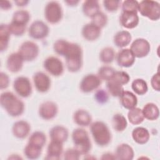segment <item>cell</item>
<instances>
[{
	"label": "cell",
	"mask_w": 160,
	"mask_h": 160,
	"mask_svg": "<svg viewBox=\"0 0 160 160\" xmlns=\"http://www.w3.org/2000/svg\"><path fill=\"white\" fill-rule=\"evenodd\" d=\"M0 8L3 10H8L12 8L11 2L9 1H0Z\"/></svg>",
	"instance_id": "48"
},
{
	"label": "cell",
	"mask_w": 160,
	"mask_h": 160,
	"mask_svg": "<svg viewBox=\"0 0 160 160\" xmlns=\"http://www.w3.org/2000/svg\"><path fill=\"white\" fill-rule=\"evenodd\" d=\"M39 51V47L35 42L27 41L21 44L18 52L24 61H32L38 57Z\"/></svg>",
	"instance_id": "7"
},
{
	"label": "cell",
	"mask_w": 160,
	"mask_h": 160,
	"mask_svg": "<svg viewBox=\"0 0 160 160\" xmlns=\"http://www.w3.org/2000/svg\"><path fill=\"white\" fill-rule=\"evenodd\" d=\"M53 49L58 54L66 59V67L69 71H79L82 65V51L81 47L65 39H58L53 44Z\"/></svg>",
	"instance_id": "1"
},
{
	"label": "cell",
	"mask_w": 160,
	"mask_h": 160,
	"mask_svg": "<svg viewBox=\"0 0 160 160\" xmlns=\"http://www.w3.org/2000/svg\"><path fill=\"white\" fill-rule=\"evenodd\" d=\"M0 103L8 114L12 117L19 116L24 112V102L12 92L6 91L1 93Z\"/></svg>",
	"instance_id": "2"
},
{
	"label": "cell",
	"mask_w": 160,
	"mask_h": 160,
	"mask_svg": "<svg viewBox=\"0 0 160 160\" xmlns=\"http://www.w3.org/2000/svg\"><path fill=\"white\" fill-rule=\"evenodd\" d=\"M106 85L109 92L114 97H119L124 91L122 85L112 79L108 81Z\"/></svg>",
	"instance_id": "36"
},
{
	"label": "cell",
	"mask_w": 160,
	"mask_h": 160,
	"mask_svg": "<svg viewBox=\"0 0 160 160\" xmlns=\"http://www.w3.org/2000/svg\"><path fill=\"white\" fill-rule=\"evenodd\" d=\"M91 133L95 142L100 146H106L111 140V133L108 126L102 121H95L91 124Z\"/></svg>",
	"instance_id": "3"
},
{
	"label": "cell",
	"mask_w": 160,
	"mask_h": 160,
	"mask_svg": "<svg viewBox=\"0 0 160 160\" xmlns=\"http://www.w3.org/2000/svg\"><path fill=\"white\" fill-rule=\"evenodd\" d=\"M46 142V136L41 131H35L29 137L28 143L42 148Z\"/></svg>",
	"instance_id": "33"
},
{
	"label": "cell",
	"mask_w": 160,
	"mask_h": 160,
	"mask_svg": "<svg viewBox=\"0 0 160 160\" xmlns=\"http://www.w3.org/2000/svg\"><path fill=\"white\" fill-rule=\"evenodd\" d=\"M111 79L116 81L117 82H119L123 86L129 82L130 80V76L125 71H115V73Z\"/></svg>",
	"instance_id": "41"
},
{
	"label": "cell",
	"mask_w": 160,
	"mask_h": 160,
	"mask_svg": "<svg viewBox=\"0 0 160 160\" xmlns=\"http://www.w3.org/2000/svg\"><path fill=\"white\" fill-rule=\"evenodd\" d=\"M33 82L35 88L39 92H46L51 88L50 78L46 73L41 71L36 72L34 74Z\"/></svg>",
	"instance_id": "14"
},
{
	"label": "cell",
	"mask_w": 160,
	"mask_h": 160,
	"mask_svg": "<svg viewBox=\"0 0 160 160\" xmlns=\"http://www.w3.org/2000/svg\"><path fill=\"white\" fill-rule=\"evenodd\" d=\"M11 32L8 24H1L0 26V51H6L8 47Z\"/></svg>",
	"instance_id": "30"
},
{
	"label": "cell",
	"mask_w": 160,
	"mask_h": 160,
	"mask_svg": "<svg viewBox=\"0 0 160 160\" xmlns=\"http://www.w3.org/2000/svg\"><path fill=\"white\" fill-rule=\"evenodd\" d=\"M10 80L8 75L3 72L0 73V89H6L9 84Z\"/></svg>",
	"instance_id": "47"
},
{
	"label": "cell",
	"mask_w": 160,
	"mask_h": 160,
	"mask_svg": "<svg viewBox=\"0 0 160 160\" xmlns=\"http://www.w3.org/2000/svg\"><path fill=\"white\" fill-rule=\"evenodd\" d=\"M132 138L134 142L139 144H144L149 139L148 130L143 127H137L132 131Z\"/></svg>",
	"instance_id": "25"
},
{
	"label": "cell",
	"mask_w": 160,
	"mask_h": 160,
	"mask_svg": "<svg viewBox=\"0 0 160 160\" xmlns=\"http://www.w3.org/2000/svg\"><path fill=\"white\" fill-rule=\"evenodd\" d=\"M63 146L62 143L51 141L47 148V155L45 159L58 160L61 158L62 153Z\"/></svg>",
	"instance_id": "21"
},
{
	"label": "cell",
	"mask_w": 160,
	"mask_h": 160,
	"mask_svg": "<svg viewBox=\"0 0 160 160\" xmlns=\"http://www.w3.org/2000/svg\"><path fill=\"white\" fill-rule=\"evenodd\" d=\"M101 29L97 27L92 23L85 24L81 31L82 37L89 41H93L98 39L101 35Z\"/></svg>",
	"instance_id": "20"
},
{
	"label": "cell",
	"mask_w": 160,
	"mask_h": 160,
	"mask_svg": "<svg viewBox=\"0 0 160 160\" xmlns=\"http://www.w3.org/2000/svg\"><path fill=\"white\" fill-rule=\"evenodd\" d=\"M22 159L21 156H18V154H12L11 156H9V158H8V159Z\"/></svg>",
	"instance_id": "52"
},
{
	"label": "cell",
	"mask_w": 160,
	"mask_h": 160,
	"mask_svg": "<svg viewBox=\"0 0 160 160\" xmlns=\"http://www.w3.org/2000/svg\"><path fill=\"white\" fill-rule=\"evenodd\" d=\"M28 32L29 36L34 39H43L48 36L49 29L45 22L36 20L31 24Z\"/></svg>",
	"instance_id": "9"
},
{
	"label": "cell",
	"mask_w": 160,
	"mask_h": 160,
	"mask_svg": "<svg viewBox=\"0 0 160 160\" xmlns=\"http://www.w3.org/2000/svg\"><path fill=\"white\" fill-rule=\"evenodd\" d=\"M132 36L128 31H120L114 35L113 41L118 48H124L129 45L131 41Z\"/></svg>",
	"instance_id": "26"
},
{
	"label": "cell",
	"mask_w": 160,
	"mask_h": 160,
	"mask_svg": "<svg viewBox=\"0 0 160 160\" xmlns=\"http://www.w3.org/2000/svg\"><path fill=\"white\" fill-rule=\"evenodd\" d=\"M44 18L51 24H57L62 18V9L57 1L48 2L44 8Z\"/></svg>",
	"instance_id": "6"
},
{
	"label": "cell",
	"mask_w": 160,
	"mask_h": 160,
	"mask_svg": "<svg viewBox=\"0 0 160 160\" xmlns=\"http://www.w3.org/2000/svg\"><path fill=\"white\" fill-rule=\"evenodd\" d=\"M101 83V79L98 75L87 74L83 77L80 82V89L84 93H88L98 88Z\"/></svg>",
	"instance_id": "12"
},
{
	"label": "cell",
	"mask_w": 160,
	"mask_h": 160,
	"mask_svg": "<svg viewBox=\"0 0 160 160\" xmlns=\"http://www.w3.org/2000/svg\"><path fill=\"white\" fill-rule=\"evenodd\" d=\"M91 23L99 28L100 29L104 28L108 22V17L102 12L99 11L91 18Z\"/></svg>",
	"instance_id": "38"
},
{
	"label": "cell",
	"mask_w": 160,
	"mask_h": 160,
	"mask_svg": "<svg viewBox=\"0 0 160 160\" xmlns=\"http://www.w3.org/2000/svg\"><path fill=\"white\" fill-rule=\"evenodd\" d=\"M81 154L75 149H68L64 153V159L66 160H78L80 158Z\"/></svg>",
	"instance_id": "45"
},
{
	"label": "cell",
	"mask_w": 160,
	"mask_h": 160,
	"mask_svg": "<svg viewBox=\"0 0 160 160\" xmlns=\"http://www.w3.org/2000/svg\"><path fill=\"white\" fill-rule=\"evenodd\" d=\"M42 149L40 147L28 143L24 149V154L28 159H36L41 156Z\"/></svg>",
	"instance_id": "35"
},
{
	"label": "cell",
	"mask_w": 160,
	"mask_h": 160,
	"mask_svg": "<svg viewBox=\"0 0 160 160\" xmlns=\"http://www.w3.org/2000/svg\"><path fill=\"white\" fill-rule=\"evenodd\" d=\"M144 118L151 121L157 119L159 116V109L156 104L148 102L144 105L142 109Z\"/></svg>",
	"instance_id": "27"
},
{
	"label": "cell",
	"mask_w": 160,
	"mask_h": 160,
	"mask_svg": "<svg viewBox=\"0 0 160 160\" xmlns=\"http://www.w3.org/2000/svg\"><path fill=\"white\" fill-rule=\"evenodd\" d=\"M118 64L122 68H129L135 62V57L130 49H122L116 56Z\"/></svg>",
	"instance_id": "15"
},
{
	"label": "cell",
	"mask_w": 160,
	"mask_h": 160,
	"mask_svg": "<svg viewBox=\"0 0 160 160\" xmlns=\"http://www.w3.org/2000/svg\"><path fill=\"white\" fill-rule=\"evenodd\" d=\"M119 21L121 26L126 29L136 28L139 22L138 13L131 12H122Z\"/></svg>",
	"instance_id": "17"
},
{
	"label": "cell",
	"mask_w": 160,
	"mask_h": 160,
	"mask_svg": "<svg viewBox=\"0 0 160 160\" xmlns=\"http://www.w3.org/2000/svg\"><path fill=\"white\" fill-rule=\"evenodd\" d=\"M115 70L110 66H104L101 67L98 70V76L101 79L109 81L114 76L115 73Z\"/></svg>",
	"instance_id": "39"
},
{
	"label": "cell",
	"mask_w": 160,
	"mask_h": 160,
	"mask_svg": "<svg viewBox=\"0 0 160 160\" xmlns=\"http://www.w3.org/2000/svg\"><path fill=\"white\" fill-rule=\"evenodd\" d=\"M139 2L134 0H126L123 1L122 4V12H138Z\"/></svg>",
	"instance_id": "40"
},
{
	"label": "cell",
	"mask_w": 160,
	"mask_h": 160,
	"mask_svg": "<svg viewBox=\"0 0 160 160\" xmlns=\"http://www.w3.org/2000/svg\"><path fill=\"white\" fill-rule=\"evenodd\" d=\"M8 28L11 34L16 36H20L23 35L26 29V26H19L12 24L11 22L9 24H8Z\"/></svg>",
	"instance_id": "42"
},
{
	"label": "cell",
	"mask_w": 160,
	"mask_h": 160,
	"mask_svg": "<svg viewBox=\"0 0 160 160\" xmlns=\"http://www.w3.org/2000/svg\"><path fill=\"white\" fill-rule=\"evenodd\" d=\"M94 98L98 103L102 104L108 102L109 96L105 90L98 89L94 94Z\"/></svg>",
	"instance_id": "44"
},
{
	"label": "cell",
	"mask_w": 160,
	"mask_h": 160,
	"mask_svg": "<svg viewBox=\"0 0 160 160\" xmlns=\"http://www.w3.org/2000/svg\"><path fill=\"white\" fill-rule=\"evenodd\" d=\"M39 115L44 120H51L54 118L58 112L57 104L51 101L43 102L39 108Z\"/></svg>",
	"instance_id": "13"
},
{
	"label": "cell",
	"mask_w": 160,
	"mask_h": 160,
	"mask_svg": "<svg viewBox=\"0 0 160 160\" xmlns=\"http://www.w3.org/2000/svg\"><path fill=\"white\" fill-rule=\"evenodd\" d=\"M138 11L144 17L152 21L160 18V4L158 2L151 0H144L139 2Z\"/></svg>",
	"instance_id": "5"
},
{
	"label": "cell",
	"mask_w": 160,
	"mask_h": 160,
	"mask_svg": "<svg viewBox=\"0 0 160 160\" xmlns=\"http://www.w3.org/2000/svg\"><path fill=\"white\" fill-rule=\"evenodd\" d=\"M69 132L66 128L57 125L52 127L49 131V137L51 141L59 142L63 144L68 138Z\"/></svg>",
	"instance_id": "19"
},
{
	"label": "cell",
	"mask_w": 160,
	"mask_h": 160,
	"mask_svg": "<svg viewBox=\"0 0 160 160\" xmlns=\"http://www.w3.org/2000/svg\"><path fill=\"white\" fill-rule=\"evenodd\" d=\"M14 2L18 6H26L29 2V1H24V0H20V1L19 0V1H15Z\"/></svg>",
	"instance_id": "50"
},
{
	"label": "cell",
	"mask_w": 160,
	"mask_h": 160,
	"mask_svg": "<svg viewBox=\"0 0 160 160\" xmlns=\"http://www.w3.org/2000/svg\"><path fill=\"white\" fill-rule=\"evenodd\" d=\"M101 159H116V158L115 154H112L110 152H107L102 154Z\"/></svg>",
	"instance_id": "49"
},
{
	"label": "cell",
	"mask_w": 160,
	"mask_h": 160,
	"mask_svg": "<svg viewBox=\"0 0 160 160\" xmlns=\"http://www.w3.org/2000/svg\"><path fill=\"white\" fill-rule=\"evenodd\" d=\"M115 58V52L112 48H104L99 53V59L104 64H109L112 62Z\"/></svg>",
	"instance_id": "37"
},
{
	"label": "cell",
	"mask_w": 160,
	"mask_h": 160,
	"mask_svg": "<svg viewBox=\"0 0 160 160\" xmlns=\"http://www.w3.org/2000/svg\"><path fill=\"white\" fill-rule=\"evenodd\" d=\"M121 1L117 0H105L103 1L104 8L109 12H114L119 7Z\"/></svg>",
	"instance_id": "43"
},
{
	"label": "cell",
	"mask_w": 160,
	"mask_h": 160,
	"mask_svg": "<svg viewBox=\"0 0 160 160\" xmlns=\"http://www.w3.org/2000/svg\"><path fill=\"white\" fill-rule=\"evenodd\" d=\"M24 61L23 58L18 52H12L10 54L7 58V69L11 72H18L21 70Z\"/></svg>",
	"instance_id": "16"
},
{
	"label": "cell",
	"mask_w": 160,
	"mask_h": 160,
	"mask_svg": "<svg viewBox=\"0 0 160 160\" xmlns=\"http://www.w3.org/2000/svg\"><path fill=\"white\" fill-rule=\"evenodd\" d=\"M31 126L29 124L23 120L15 122L12 127V132L16 138L18 139H24L29 134Z\"/></svg>",
	"instance_id": "18"
},
{
	"label": "cell",
	"mask_w": 160,
	"mask_h": 160,
	"mask_svg": "<svg viewBox=\"0 0 160 160\" xmlns=\"http://www.w3.org/2000/svg\"><path fill=\"white\" fill-rule=\"evenodd\" d=\"M130 50L135 58H141L146 56L150 52L149 42L144 38H137L131 44Z\"/></svg>",
	"instance_id": "11"
},
{
	"label": "cell",
	"mask_w": 160,
	"mask_h": 160,
	"mask_svg": "<svg viewBox=\"0 0 160 160\" xmlns=\"http://www.w3.org/2000/svg\"><path fill=\"white\" fill-rule=\"evenodd\" d=\"M119 98L121 105L124 108L129 110L135 108L138 104V98L131 91L124 90Z\"/></svg>",
	"instance_id": "23"
},
{
	"label": "cell",
	"mask_w": 160,
	"mask_h": 160,
	"mask_svg": "<svg viewBox=\"0 0 160 160\" xmlns=\"http://www.w3.org/2000/svg\"><path fill=\"white\" fill-rule=\"evenodd\" d=\"M131 88L133 91L138 95L146 94L148 90L147 82L143 79L138 78L134 79L131 83Z\"/></svg>",
	"instance_id": "34"
},
{
	"label": "cell",
	"mask_w": 160,
	"mask_h": 160,
	"mask_svg": "<svg viewBox=\"0 0 160 160\" xmlns=\"http://www.w3.org/2000/svg\"><path fill=\"white\" fill-rule=\"evenodd\" d=\"M45 70L54 76H59L64 72V65L62 62L57 57L49 56L43 62Z\"/></svg>",
	"instance_id": "10"
},
{
	"label": "cell",
	"mask_w": 160,
	"mask_h": 160,
	"mask_svg": "<svg viewBox=\"0 0 160 160\" xmlns=\"http://www.w3.org/2000/svg\"><path fill=\"white\" fill-rule=\"evenodd\" d=\"M115 156L116 159L131 160L134 158V152L132 148L128 144L122 143L116 148Z\"/></svg>",
	"instance_id": "22"
},
{
	"label": "cell",
	"mask_w": 160,
	"mask_h": 160,
	"mask_svg": "<svg viewBox=\"0 0 160 160\" xmlns=\"http://www.w3.org/2000/svg\"><path fill=\"white\" fill-rule=\"evenodd\" d=\"M128 118L130 123L133 125L140 124L144 119L142 109L136 107L129 109L128 113Z\"/></svg>",
	"instance_id": "31"
},
{
	"label": "cell",
	"mask_w": 160,
	"mask_h": 160,
	"mask_svg": "<svg viewBox=\"0 0 160 160\" xmlns=\"http://www.w3.org/2000/svg\"><path fill=\"white\" fill-rule=\"evenodd\" d=\"M72 139L74 146L81 154H87L91 149V142L88 132L82 128L73 131Z\"/></svg>",
	"instance_id": "4"
},
{
	"label": "cell",
	"mask_w": 160,
	"mask_h": 160,
	"mask_svg": "<svg viewBox=\"0 0 160 160\" xmlns=\"http://www.w3.org/2000/svg\"><path fill=\"white\" fill-rule=\"evenodd\" d=\"M13 88L16 92L22 98H28L32 93L31 82L25 76L16 78L13 82Z\"/></svg>",
	"instance_id": "8"
},
{
	"label": "cell",
	"mask_w": 160,
	"mask_h": 160,
	"mask_svg": "<svg viewBox=\"0 0 160 160\" xmlns=\"http://www.w3.org/2000/svg\"><path fill=\"white\" fill-rule=\"evenodd\" d=\"M31 16L28 11L26 10H18L13 14L11 22L19 26H26Z\"/></svg>",
	"instance_id": "29"
},
{
	"label": "cell",
	"mask_w": 160,
	"mask_h": 160,
	"mask_svg": "<svg viewBox=\"0 0 160 160\" xmlns=\"http://www.w3.org/2000/svg\"><path fill=\"white\" fill-rule=\"evenodd\" d=\"M112 125L116 131L121 132L127 128L128 122L122 114L118 113L114 114L112 118Z\"/></svg>",
	"instance_id": "32"
},
{
	"label": "cell",
	"mask_w": 160,
	"mask_h": 160,
	"mask_svg": "<svg viewBox=\"0 0 160 160\" xmlns=\"http://www.w3.org/2000/svg\"><path fill=\"white\" fill-rule=\"evenodd\" d=\"M73 120L78 126L84 127L91 124L92 118L87 111L84 109H78L74 113Z\"/></svg>",
	"instance_id": "24"
},
{
	"label": "cell",
	"mask_w": 160,
	"mask_h": 160,
	"mask_svg": "<svg viewBox=\"0 0 160 160\" xmlns=\"http://www.w3.org/2000/svg\"><path fill=\"white\" fill-rule=\"evenodd\" d=\"M151 84L152 88L155 91H160V76L159 72H156L152 76L151 79Z\"/></svg>",
	"instance_id": "46"
},
{
	"label": "cell",
	"mask_w": 160,
	"mask_h": 160,
	"mask_svg": "<svg viewBox=\"0 0 160 160\" xmlns=\"http://www.w3.org/2000/svg\"><path fill=\"white\" fill-rule=\"evenodd\" d=\"M79 1H66L65 2L67 3L69 6H76L79 3Z\"/></svg>",
	"instance_id": "51"
},
{
	"label": "cell",
	"mask_w": 160,
	"mask_h": 160,
	"mask_svg": "<svg viewBox=\"0 0 160 160\" xmlns=\"http://www.w3.org/2000/svg\"><path fill=\"white\" fill-rule=\"evenodd\" d=\"M100 6L99 2L96 0H87L82 4V12L84 14L89 18H92L99 12Z\"/></svg>",
	"instance_id": "28"
}]
</instances>
